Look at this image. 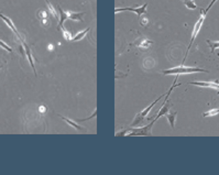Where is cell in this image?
I'll return each mask as SVG.
<instances>
[{
  "label": "cell",
  "instance_id": "1",
  "mask_svg": "<svg viewBox=\"0 0 219 175\" xmlns=\"http://www.w3.org/2000/svg\"><path fill=\"white\" fill-rule=\"evenodd\" d=\"M208 71H205L202 68L198 67H185L184 65L178 66L175 68H171V70H166L163 71L164 75H172V74H175V75H180V74H192V73H207Z\"/></svg>",
  "mask_w": 219,
  "mask_h": 175
},
{
  "label": "cell",
  "instance_id": "2",
  "mask_svg": "<svg viewBox=\"0 0 219 175\" xmlns=\"http://www.w3.org/2000/svg\"><path fill=\"white\" fill-rule=\"evenodd\" d=\"M205 15H206V12H205V11H203L202 16H200V18H199V19H198V21H197V23H196V25H195V27H194V30H193V33H192V39H190L189 45H188L187 51H186L185 56H184V58H183V62H182V65H183V64L186 62V57H187V54H188V52H189L190 46H192V44L194 43V41H195V39H196V37H197L198 32H199V30H200V27H202L203 22H204V20H205Z\"/></svg>",
  "mask_w": 219,
  "mask_h": 175
},
{
  "label": "cell",
  "instance_id": "3",
  "mask_svg": "<svg viewBox=\"0 0 219 175\" xmlns=\"http://www.w3.org/2000/svg\"><path fill=\"white\" fill-rule=\"evenodd\" d=\"M162 97H164V96H160V97L157 98V100H154V101L152 102V104L150 105V106H148V107L145 108V109L143 110V111H141V112H140V114H137V117H135V119L133 120L132 123H131V126L135 127V126H137V124H139V123H142L143 120H144V118H145V117H147V114H149L150 111H151L152 108H153L154 106L157 105V102L159 101V100L161 99Z\"/></svg>",
  "mask_w": 219,
  "mask_h": 175
},
{
  "label": "cell",
  "instance_id": "4",
  "mask_svg": "<svg viewBox=\"0 0 219 175\" xmlns=\"http://www.w3.org/2000/svg\"><path fill=\"white\" fill-rule=\"evenodd\" d=\"M153 124H154V121H152L151 123H149L148 126H144V127H142V128H137V129L132 130V132L129 134H130V136H152L151 129Z\"/></svg>",
  "mask_w": 219,
  "mask_h": 175
},
{
  "label": "cell",
  "instance_id": "5",
  "mask_svg": "<svg viewBox=\"0 0 219 175\" xmlns=\"http://www.w3.org/2000/svg\"><path fill=\"white\" fill-rule=\"evenodd\" d=\"M147 7H148V3H144L143 6L139 8H117L115 9V12H121V11H131V12H135L137 13L138 16H141L143 13H147Z\"/></svg>",
  "mask_w": 219,
  "mask_h": 175
},
{
  "label": "cell",
  "instance_id": "6",
  "mask_svg": "<svg viewBox=\"0 0 219 175\" xmlns=\"http://www.w3.org/2000/svg\"><path fill=\"white\" fill-rule=\"evenodd\" d=\"M189 84L198 86V87H208L214 88V89H219V84L217 82H190Z\"/></svg>",
  "mask_w": 219,
  "mask_h": 175
},
{
  "label": "cell",
  "instance_id": "7",
  "mask_svg": "<svg viewBox=\"0 0 219 175\" xmlns=\"http://www.w3.org/2000/svg\"><path fill=\"white\" fill-rule=\"evenodd\" d=\"M0 18H1V19H2L3 21L6 22V23H7V25H8V27H9L10 29L12 30V31L15 32V33H16V35H17V37L19 38V39L21 40V41H23V39H22V37H21V35H20V33H19V32H18V30L16 29L15 25H13V23H12V21H11V20H10L9 18H7V17H6V16H3L2 13H0Z\"/></svg>",
  "mask_w": 219,
  "mask_h": 175
},
{
  "label": "cell",
  "instance_id": "8",
  "mask_svg": "<svg viewBox=\"0 0 219 175\" xmlns=\"http://www.w3.org/2000/svg\"><path fill=\"white\" fill-rule=\"evenodd\" d=\"M22 43H23L24 50H25V55H27V56H28V58H29V62H30V64H31L32 70H33L34 74H35V75H36L35 66H34V62H33V57H32V55H31V50H30V47L27 45V43H25V42H24V41H22Z\"/></svg>",
  "mask_w": 219,
  "mask_h": 175
},
{
  "label": "cell",
  "instance_id": "9",
  "mask_svg": "<svg viewBox=\"0 0 219 175\" xmlns=\"http://www.w3.org/2000/svg\"><path fill=\"white\" fill-rule=\"evenodd\" d=\"M66 12H67L68 19L73 21H83L84 12H73V11H66Z\"/></svg>",
  "mask_w": 219,
  "mask_h": 175
},
{
  "label": "cell",
  "instance_id": "10",
  "mask_svg": "<svg viewBox=\"0 0 219 175\" xmlns=\"http://www.w3.org/2000/svg\"><path fill=\"white\" fill-rule=\"evenodd\" d=\"M162 106H163V107L161 108V110H160V111H159V114H157V116L155 117V118H154V120H153L154 122L157 121V120H159L162 116H165V114H167V112H169V110H170V108H171L172 105H165V104H163V105H162Z\"/></svg>",
  "mask_w": 219,
  "mask_h": 175
},
{
  "label": "cell",
  "instance_id": "11",
  "mask_svg": "<svg viewBox=\"0 0 219 175\" xmlns=\"http://www.w3.org/2000/svg\"><path fill=\"white\" fill-rule=\"evenodd\" d=\"M57 9H58V11H60V15H61L60 16L61 20H60V23H58V27H60V29H61V28H63V23L65 22V20L68 19V16H67V12H64L60 6H57Z\"/></svg>",
  "mask_w": 219,
  "mask_h": 175
},
{
  "label": "cell",
  "instance_id": "12",
  "mask_svg": "<svg viewBox=\"0 0 219 175\" xmlns=\"http://www.w3.org/2000/svg\"><path fill=\"white\" fill-rule=\"evenodd\" d=\"M61 118H62L64 121L66 122V123H68L71 127H73V128H75L76 130H84V128L83 127H80L78 123H76L75 121H73V120H71V119H68V118H66V117H63V116H60Z\"/></svg>",
  "mask_w": 219,
  "mask_h": 175
},
{
  "label": "cell",
  "instance_id": "13",
  "mask_svg": "<svg viewBox=\"0 0 219 175\" xmlns=\"http://www.w3.org/2000/svg\"><path fill=\"white\" fill-rule=\"evenodd\" d=\"M90 31V28H87L86 30H84V31L82 32H78V33L75 35V37H72V41H80V40L84 39V37L86 35L88 32Z\"/></svg>",
  "mask_w": 219,
  "mask_h": 175
},
{
  "label": "cell",
  "instance_id": "14",
  "mask_svg": "<svg viewBox=\"0 0 219 175\" xmlns=\"http://www.w3.org/2000/svg\"><path fill=\"white\" fill-rule=\"evenodd\" d=\"M184 2V5L186 6V8H188V9H192V10H194V9H196L197 8V5H196L193 0H182Z\"/></svg>",
  "mask_w": 219,
  "mask_h": 175
},
{
  "label": "cell",
  "instance_id": "15",
  "mask_svg": "<svg viewBox=\"0 0 219 175\" xmlns=\"http://www.w3.org/2000/svg\"><path fill=\"white\" fill-rule=\"evenodd\" d=\"M166 116V118L169 119V121H170V124H171V127L172 128H174V122H175V118H176V112H173V114H165Z\"/></svg>",
  "mask_w": 219,
  "mask_h": 175
},
{
  "label": "cell",
  "instance_id": "16",
  "mask_svg": "<svg viewBox=\"0 0 219 175\" xmlns=\"http://www.w3.org/2000/svg\"><path fill=\"white\" fill-rule=\"evenodd\" d=\"M207 43H208V45L210 46V49H212V53H214V51L216 49H219V41L214 42V41H210V40H208Z\"/></svg>",
  "mask_w": 219,
  "mask_h": 175
},
{
  "label": "cell",
  "instance_id": "17",
  "mask_svg": "<svg viewBox=\"0 0 219 175\" xmlns=\"http://www.w3.org/2000/svg\"><path fill=\"white\" fill-rule=\"evenodd\" d=\"M219 114V108L218 109H212V110H208V111L204 112L203 117H210V116H215V114Z\"/></svg>",
  "mask_w": 219,
  "mask_h": 175
},
{
  "label": "cell",
  "instance_id": "18",
  "mask_svg": "<svg viewBox=\"0 0 219 175\" xmlns=\"http://www.w3.org/2000/svg\"><path fill=\"white\" fill-rule=\"evenodd\" d=\"M45 2H46V5H48V9H50L51 13H52V15H53V17L55 18V19H58V17H57V12H56V11H55V9H54V7H53V6H52L50 2H48V0H45Z\"/></svg>",
  "mask_w": 219,
  "mask_h": 175
},
{
  "label": "cell",
  "instance_id": "19",
  "mask_svg": "<svg viewBox=\"0 0 219 175\" xmlns=\"http://www.w3.org/2000/svg\"><path fill=\"white\" fill-rule=\"evenodd\" d=\"M61 30L63 31V35H64V39L65 40H72V37H71V33L67 31V30L65 29V28L63 27V28H61Z\"/></svg>",
  "mask_w": 219,
  "mask_h": 175
},
{
  "label": "cell",
  "instance_id": "20",
  "mask_svg": "<svg viewBox=\"0 0 219 175\" xmlns=\"http://www.w3.org/2000/svg\"><path fill=\"white\" fill-rule=\"evenodd\" d=\"M0 46H1L2 49H5L6 51L9 52V53H11V52H12V49H11V47H10L9 45H7V44H6L3 41H1V40H0Z\"/></svg>",
  "mask_w": 219,
  "mask_h": 175
},
{
  "label": "cell",
  "instance_id": "21",
  "mask_svg": "<svg viewBox=\"0 0 219 175\" xmlns=\"http://www.w3.org/2000/svg\"><path fill=\"white\" fill-rule=\"evenodd\" d=\"M216 1H217V0H212V2H210V3H209V6H208V7H207V9L205 10V12L207 13V12H208V11H209V9H210V8H212V6H214V3H215V2H216Z\"/></svg>",
  "mask_w": 219,
  "mask_h": 175
},
{
  "label": "cell",
  "instance_id": "22",
  "mask_svg": "<svg viewBox=\"0 0 219 175\" xmlns=\"http://www.w3.org/2000/svg\"><path fill=\"white\" fill-rule=\"evenodd\" d=\"M1 67H2V66H0V70H1Z\"/></svg>",
  "mask_w": 219,
  "mask_h": 175
},
{
  "label": "cell",
  "instance_id": "23",
  "mask_svg": "<svg viewBox=\"0 0 219 175\" xmlns=\"http://www.w3.org/2000/svg\"><path fill=\"white\" fill-rule=\"evenodd\" d=\"M0 13H1V12H0Z\"/></svg>",
  "mask_w": 219,
  "mask_h": 175
}]
</instances>
